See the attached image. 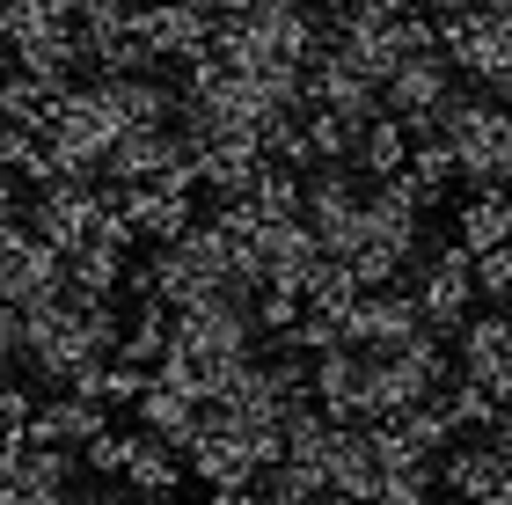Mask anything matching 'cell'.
<instances>
[{"label": "cell", "mask_w": 512, "mask_h": 505, "mask_svg": "<svg viewBox=\"0 0 512 505\" xmlns=\"http://www.w3.org/2000/svg\"><path fill=\"white\" fill-rule=\"evenodd\" d=\"M425 140L454 147L469 191H512V103H498L491 88H454Z\"/></svg>", "instance_id": "1"}, {"label": "cell", "mask_w": 512, "mask_h": 505, "mask_svg": "<svg viewBox=\"0 0 512 505\" xmlns=\"http://www.w3.org/2000/svg\"><path fill=\"white\" fill-rule=\"evenodd\" d=\"M88 359H110L96 330H88V315L66 301V293H52V301L22 308V366L44 381V388H74V374Z\"/></svg>", "instance_id": "2"}, {"label": "cell", "mask_w": 512, "mask_h": 505, "mask_svg": "<svg viewBox=\"0 0 512 505\" xmlns=\"http://www.w3.org/2000/svg\"><path fill=\"white\" fill-rule=\"evenodd\" d=\"M454 88H461V66H454V52H447V44H425V52H410V59L388 74V88H381V96H388V110H395V118L410 125V140H425V132H432V118L447 110V96H454Z\"/></svg>", "instance_id": "3"}, {"label": "cell", "mask_w": 512, "mask_h": 505, "mask_svg": "<svg viewBox=\"0 0 512 505\" xmlns=\"http://www.w3.org/2000/svg\"><path fill=\"white\" fill-rule=\"evenodd\" d=\"M505 484H512V454L498 447V432H461L439 454V491H454V498H491Z\"/></svg>", "instance_id": "4"}, {"label": "cell", "mask_w": 512, "mask_h": 505, "mask_svg": "<svg viewBox=\"0 0 512 505\" xmlns=\"http://www.w3.org/2000/svg\"><path fill=\"white\" fill-rule=\"evenodd\" d=\"M139 30L154 37V52L169 66H191V59L213 52V8H198V0H147Z\"/></svg>", "instance_id": "5"}, {"label": "cell", "mask_w": 512, "mask_h": 505, "mask_svg": "<svg viewBox=\"0 0 512 505\" xmlns=\"http://www.w3.org/2000/svg\"><path fill=\"white\" fill-rule=\"evenodd\" d=\"M176 162H191V140H183L176 125H125L118 140H110V154H103V169L118 183H154Z\"/></svg>", "instance_id": "6"}, {"label": "cell", "mask_w": 512, "mask_h": 505, "mask_svg": "<svg viewBox=\"0 0 512 505\" xmlns=\"http://www.w3.org/2000/svg\"><path fill=\"white\" fill-rule=\"evenodd\" d=\"M205 396H191V388H176V381H147V396L132 403V418H139V432H154V440H169V447H183L191 454L198 447V432H205Z\"/></svg>", "instance_id": "7"}, {"label": "cell", "mask_w": 512, "mask_h": 505, "mask_svg": "<svg viewBox=\"0 0 512 505\" xmlns=\"http://www.w3.org/2000/svg\"><path fill=\"white\" fill-rule=\"evenodd\" d=\"M183 476H191V454H183V447L154 440V432H139V440H132V462H125V491H132V498L169 505V498L183 491Z\"/></svg>", "instance_id": "8"}, {"label": "cell", "mask_w": 512, "mask_h": 505, "mask_svg": "<svg viewBox=\"0 0 512 505\" xmlns=\"http://www.w3.org/2000/svg\"><path fill=\"white\" fill-rule=\"evenodd\" d=\"M103 425H110V403H103V396L59 388L52 403H37V418H30V440H66V447H88Z\"/></svg>", "instance_id": "9"}, {"label": "cell", "mask_w": 512, "mask_h": 505, "mask_svg": "<svg viewBox=\"0 0 512 505\" xmlns=\"http://www.w3.org/2000/svg\"><path fill=\"white\" fill-rule=\"evenodd\" d=\"M125 213L139 227V242H176L183 227H191V198L161 191V183H125Z\"/></svg>", "instance_id": "10"}, {"label": "cell", "mask_w": 512, "mask_h": 505, "mask_svg": "<svg viewBox=\"0 0 512 505\" xmlns=\"http://www.w3.org/2000/svg\"><path fill=\"white\" fill-rule=\"evenodd\" d=\"M330 491V469L300 462V454H278L271 469H256V505H315Z\"/></svg>", "instance_id": "11"}, {"label": "cell", "mask_w": 512, "mask_h": 505, "mask_svg": "<svg viewBox=\"0 0 512 505\" xmlns=\"http://www.w3.org/2000/svg\"><path fill=\"white\" fill-rule=\"evenodd\" d=\"M454 235L476 249H505L512 242V191H469L461 198V213H454Z\"/></svg>", "instance_id": "12"}, {"label": "cell", "mask_w": 512, "mask_h": 505, "mask_svg": "<svg viewBox=\"0 0 512 505\" xmlns=\"http://www.w3.org/2000/svg\"><path fill=\"white\" fill-rule=\"evenodd\" d=\"M410 147H417V140H410V125L395 118V110H381V118L359 132L352 162H359L366 176H403V169H410Z\"/></svg>", "instance_id": "13"}, {"label": "cell", "mask_w": 512, "mask_h": 505, "mask_svg": "<svg viewBox=\"0 0 512 505\" xmlns=\"http://www.w3.org/2000/svg\"><path fill=\"white\" fill-rule=\"evenodd\" d=\"M132 257V249L125 242H110V235H88L81 249H74V257H66V271H74V286H88V293H118L125 286V264Z\"/></svg>", "instance_id": "14"}, {"label": "cell", "mask_w": 512, "mask_h": 505, "mask_svg": "<svg viewBox=\"0 0 512 505\" xmlns=\"http://www.w3.org/2000/svg\"><path fill=\"white\" fill-rule=\"evenodd\" d=\"M132 440H139V425L132 432H118V425H103L96 440H88L81 454H88V476H103V484H125V462H132Z\"/></svg>", "instance_id": "15"}, {"label": "cell", "mask_w": 512, "mask_h": 505, "mask_svg": "<svg viewBox=\"0 0 512 505\" xmlns=\"http://www.w3.org/2000/svg\"><path fill=\"white\" fill-rule=\"evenodd\" d=\"M52 8H44V0H0V44H8V52H15V44H30L37 30H52Z\"/></svg>", "instance_id": "16"}, {"label": "cell", "mask_w": 512, "mask_h": 505, "mask_svg": "<svg viewBox=\"0 0 512 505\" xmlns=\"http://www.w3.org/2000/svg\"><path fill=\"white\" fill-rule=\"evenodd\" d=\"M476 301L483 308H512V242L476 257Z\"/></svg>", "instance_id": "17"}, {"label": "cell", "mask_w": 512, "mask_h": 505, "mask_svg": "<svg viewBox=\"0 0 512 505\" xmlns=\"http://www.w3.org/2000/svg\"><path fill=\"white\" fill-rule=\"evenodd\" d=\"M37 147H44V140H37L22 118H0V169H8V176H22V162H30Z\"/></svg>", "instance_id": "18"}, {"label": "cell", "mask_w": 512, "mask_h": 505, "mask_svg": "<svg viewBox=\"0 0 512 505\" xmlns=\"http://www.w3.org/2000/svg\"><path fill=\"white\" fill-rule=\"evenodd\" d=\"M30 418H37V396L15 388V381H0V432H30Z\"/></svg>", "instance_id": "19"}, {"label": "cell", "mask_w": 512, "mask_h": 505, "mask_svg": "<svg viewBox=\"0 0 512 505\" xmlns=\"http://www.w3.org/2000/svg\"><path fill=\"white\" fill-rule=\"evenodd\" d=\"M22 359V308L0 301V381H8V366Z\"/></svg>", "instance_id": "20"}, {"label": "cell", "mask_w": 512, "mask_h": 505, "mask_svg": "<svg viewBox=\"0 0 512 505\" xmlns=\"http://www.w3.org/2000/svg\"><path fill=\"white\" fill-rule=\"evenodd\" d=\"M308 8H315L322 22H344V15H352V8H366V0H308Z\"/></svg>", "instance_id": "21"}, {"label": "cell", "mask_w": 512, "mask_h": 505, "mask_svg": "<svg viewBox=\"0 0 512 505\" xmlns=\"http://www.w3.org/2000/svg\"><path fill=\"white\" fill-rule=\"evenodd\" d=\"M491 432H498V447H505V454H512V403H505V410H498V425H491Z\"/></svg>", "instance_id": "22"}, {"label": "cell", "mask_w": 512, "mask_h": 505, "mask_svg": "<svg viewBox=\"0 0 512 505\" xmlns=\"http://www.w3.org/2000/svg\"><path fill=\"white\" fill-rule=\"evenodd\" d=\"M476 505H512V484H505V491H491V498H476Z\"/></svg>", "instance_id": "23"}]
</instances>
